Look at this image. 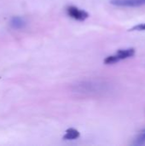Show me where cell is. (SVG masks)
Returning <instances> with one entry per match:
<instances>
[{
    "instance_id": "2",
    "label": "cell",
    "mask_w": 145,
    "mask_h": 146,
    "mask_svg": "<svg viewBox=\"0 0 145 146\" xmlns=\"http://www.w3.org/2000/svg\"><path fill=\"white\" fill-rule=\"evenodd\" d=\"M135 55V50L133 48H128V49H123V50H118V51L112 56H107L103 62L107 65L114 64L116 62H119L120 61L126 60L127 58L132 57Z\"/></svg>"
},
{
    "instance_id": "4",
    "label": "cell",
    "mask_w": 145,
    "mask_h": 146,
    "mask_svg": "<svg viewBox=\"0 0 145 146\" xmlns=\"http://www.w3.org/2000/svg\"><path fill=\"white\" fill-rule=\"evenodd\" d=\"M110 3L118 7H140L145 5V0H111Z\"/></svg>"
},
{
    "instance_id": "1",
    "label": "cell",
    "mask_w": 145,
    "mask_h": 146,
    "mask_svg": "<svg viewBox=\"0 0 145 146\" xmlns=\"http://www.w3.org/2000/svg\"><path fill=\"white\" fill-rule=\"evenodd\" d=\"M109 86L107 83L99 80H87L82 81L74 85L73 91L82 94H97L104 92L108 90Z\"/></svg>"
},
{
    "instance_id": "7",
    "label": "cell",
    "mask_w": 145,
    "mask_h": 146,
    "mask_svg": "<svg viewBox=\"0 0 145 146\" xmlns=\"http://www.w3.org/2000/svg\"><path fill=\"white\" fill-rule=\"evenodd\" d=\"M134 145L140 146L145 145V129L140 132V133L138 135V137L135 139V141L133 143Z\"/></svg>"
},
{
    "instance_id": "6",
    "label": "cell",
    "mask_w": 145,
    "mask_h": 146,
    "mask_svg": "<svg viewBox=\"0 0 145 146\" xmlns=\"http://www.w3.org/2000/svg\"><path fill=\"white\" fill-rule=\"evenodd\" d=\"M80 133L78 130L74 129V128H68L66 131L65 135L63 136V139L66 140H74L77 139L78 138H79Z\"/></svg>"
},
{
    "instance_id": "3",
    "label": "cell",
    "mask_w": 145,
    "mask_h": 146,
    "mask_svg": "<svg viewBox=\"0 0 145 146\" xmlns=\"http://www.w3.org/2000/svg\"><path fill=\"white\" fill-rule=\"evenodd\" d=\"M66 11H67V14L69 17L73 18L76 21H84L89 17L88 12H86L84 9L78 8L76 6H73V5L68 6L66 9Z\"/></svg>"
},
{
    "instance_id": "5",
    "label": "cell",
    "mask_w": 145,
    "mask_h": 146,
    "mask_svg": "<svg viewBox=\"0 0 145 146\" xmlns=\"http://www.w3.org/2000/svg\"><path fill=\"white\" fill-rule=\"evenodd\" d=\"M26 22L25 19L21 16H14L11 18V20L9 21L10 27L15 30L22 29L23 27H26Z\"/></svg>"
},
{
    "instance_id": "8",
    "label": "cell",
    "mask_w": 145,
    "mask_h": 146,
    "mask_svg": "<svg viewBox=\"0 0 145 146\" xmlns=\"http://www.w3.org/2000/svg\"><path fill=\"white\" fill-rule=\"evenodd\" d=\"M129 31H145V23H142L139 25H136L134 27H132V28L129 29Z\"/></svg>"
}]
</instances>
